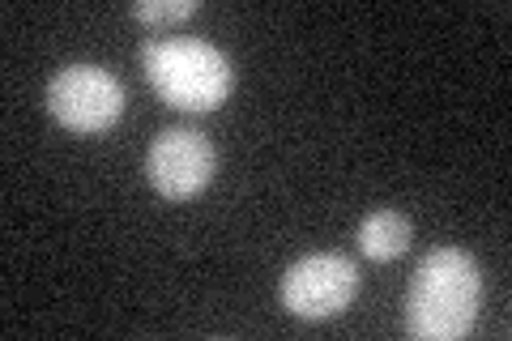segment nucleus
<instances>
[{"instance_id": "nucleus-4", "label": "nucleus", "mask_w": 512, "mask_h": 341, "mask_svg": "<svg viewBox=\"0 0 512 341\" xmlns=\"http://www.w3.org/2000/svg\"><path fill=\"white\" fill-rule=\"evenodd\" d=\"M359 269L338 252H312L282 273V307L299 320H329L350 307Z\"/></svg>"}, {"instance_id": "nucleus-5", "label": "nucleus", "mask_w": 512, "mask_h": 341, "mask_svg": "<svg viewBox=\"0 0 512 341\" xmlns=\"http://www.w3.org/2000/svg\"><path fill=\"white\" fill-rule=\"evenodd\" d=\"M214 167H218V150L201 128H184V124L163 128L146 150V180L167 201L197 197L214 180Z\"/></svg>"}, {"instance_id": "nucleus-1", "label": "nucleus", "mask_w": 512, "mask_h": 341, "mask_svg": "<svg viewBox=\"0 0 512 341\" xmlns=\"http://www.w3.org/2000/svg\"><path fill=\"white\" fill-rule=\"evenodd\" d=\"M483 273L461 248L427 252L406 290V329L423 341H457L474 329Z\"/></svg>"}, {"instance_id": "nucleus-6", "label": "nucleus", "mask_w": 512, "mask_h": 341, "mask_svg": "<svg viewBox=\"0 0 512 341\" xmlns=\"http://www.w3.org/2000/svg\"><path fill=\"white\" fill-rule=\"evenodd\" d=\"M359 252L367 261H393L410 248V218L397 214V209H376L359 222Z\"/></svg>"}, {"instance_id": "nucleus-7", "label": "nucleus", "mask_w": 512, "mask_h": 341, "mask_svg": "<svg viewBox=\"0 0 512 341\" xmlns=\"http://www.w3.org/2000/svg\"><path fill=\"white\" fill-rule=\"evenodd\" d=\"M201 9V0H137L133 18L150 22V26H167V22H184Z\"/></svg>"}, {"instance_id": "nucleus-3", "label": "nucleus", "mask_w": 512, "mask_h": 341, "mask_svg": "<svg viewBox=\"0 0 512 341\" xmlns=\"http://www.w3.org/2000/svg\"><path fill=\"white\" fill-rule=\"evenodd\" d=\"M47 111L73 133H103L124 116V86L103 64H64L47 81Z\"/></svg>"}, {"instance_id": "nucleus-2", "label": "nucleus", "mask_w": 512, "mask_h": 341, "mask_svg": "<svg viewBox=\"0 0 512 341\" xmlns=\"http://www.w3.org/2000/svg\"><path fill=\"white\" fill-rule=\"evenodd\" d=\"M154 94L180 111H210L235 86L231 56L205 39H150L141 47Z\"/></svg>"}]
</instances>
